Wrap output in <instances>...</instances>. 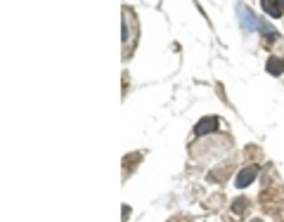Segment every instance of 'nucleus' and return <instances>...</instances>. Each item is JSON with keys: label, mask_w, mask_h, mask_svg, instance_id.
Here are the masks:
<instances>
[{"label": "nucleus", "mask_w": 284, "mask_h": 222, "mask_svg": "<svg viewBox=\"0 0 284 222\" xmlns=\"http://www.w3.org/2000/svg\"><path fill=\"white\" fill-rule=\"evenodd\" d=\"M237 12H239V21H242V26L246 28V31H261V33L268 35V38H277L279 35L272 26H268V24H263V21L258 19L246 5H237Z\"/></svg>", "instance_id": "1"}, {"label": "nucleus", "mask_w": 284, "mask_h": 222, "mask_svg": "<svg viewBox=\"0 0 284 222\" xmlns=\"http://www.w3.org/2000/svg\"><path fill=\"white\" fill-rule=\"evenodd\" d=\"M256 175H258V166H246L244 170H239L235 177V187L244 189V187H249L251 182L256 180Z\"/></svg>", "instance_id": "2"}, {"label": "nucleus", "mask_w": 284, "mask_h": 222, "mask_svg": "<svg viewBox=\"0 0 284 222\" xmlns=\"http://www.w3.org/2000/svg\"><path fill=\"white\" fill-rule=\"evenodd\" d=\"M218 125H220V118L218 116H206V118H201V121H197L194 132H197V135H208V132L218 130Z\"/></svg>", "instance_id": "3"}, {"label": "nucleus", "mask_w": 284, "mask_h": 222, "mask_svg": "<svg viewBox=\"0 0 284 222\" xmlns=\"http://www.w3.org/2000/svg\"><path fill=\"white\" fill-rule=\"evenodd\" d=\"M261 5H263V12L268 17H272V19L282 17L284 12V0H261Z\"/></svg>", "instance_id": "4"}, {"label": "nucleus", "mask_w": 284, "mask_h": 222, "mask_svg": "<svg viewBox=\"0 0 284 222\" xmlns=\"http://www.w3.org/2000/svg\"><path fill=\"white\" fill-rule=\"evenodd\" d=\"M265 69H268L270 76H282L284 73V59L282 57H270L268 64H265Z\"/></svg>", "instance_id": "5"}, {"label": "nucleus", "mask_w": 284, "mask_h": 222, "mask_svg": "<svg viewBox=\"0 0 284 222\" xmlns=\"http://www.w3.org/2000/svg\"><path fill=\"white\" fill-rule=\"evenodd\" d=\"M246 199H239V201H235V210H244V206H246Z\"/></svg>", "instance_id": "6"}, {"label": "nucleus", "mask_w": 284, "mask_h": 222, "mask_svg": "<svg viewBox=\"0 0 284 222\" xmlns=\"http://www.w3.org/2000/svg\"><path fill=\"white\" fill-rule=\"evenodd\" d=\"M251 222H261V220H251Z\"/></svg>", "instance_id": "7"}]
</instances>
